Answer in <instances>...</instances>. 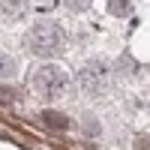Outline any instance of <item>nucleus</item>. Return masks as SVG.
Instances as JSON below:
<instances>
[{
	"label": "nucleus",
	"mask_w": 150,
	"mask_h": 150,
	"mask_svg": "<svg viewBox=\"0 0 150 150\" xmlns=\"http://www.w3.org/2000/svg\"><path fill=\"white\" fill-rule=\"evenodd\" d=\"M63 45H66V36L54 21H36L24 33V51L33 57H57L66 51Z\"/></svg>",
	"instance_id": "obj_1"
},
{
	"label": "nucleus",
	"mask_w": 150,
	"mask_h": 150,
	"mask_svg": "<svg viewBox=\"0 0 150 150\" xmlns=\"http://www.w3.org/2000/svg\"><path fill=\"white\" fill-rule=\"evenodd\" d=\"M30 87H33V93L39 96V99H60V96H66L69 90V75L66 69H60L57 63H45L33 72V78H30Z\"/></svg>",
	"instance_id": "obj_2"
},
{
	"label": "nucleus",
	"mask_w": 150,
	"mask_h": 150,
	"mask_svg": "<svg viewBox=\"0 0 150 150\" xmlns=\"http://www.w3.org/2000/svg\"><path fill=\"white\" fill-rule=\"evenodd\" d=\"M108 81H111V66L105 60H87V63L78 69V87L87 93V96H102L108 90Z\"/></svg>",
	"instance_id": "obj_3"
},
{
	"label": "nucleus",
	"mask_w": 150,
	"mask_h": 150,
	"mask_svg": "<svg viewBox=\"0 0 150 150\" xmlns=\"http://www.w3.org/2000/svg\"><path fill=\"white\" fill-rule=\"evenodd\" d=\"M138 60H135L132 54H120L117 57V63H114V69H111V75H117V78H135L138 75Z\"/></svg>",
	"instance_id": "obj_4"
},
{
	"label": "nucleus",
	"mask_w": 150,
	"mask_h": 150,
	"mask_svg": "<svg viewBox=\"0 0 150 150\" xmlns=\"http://www.w3.org/2000/svg\"><path fill=\"white\" fill-rule=\"evenodd\" d=\"M39 120L45 123L48 129H54V132H66L72 123H69V117L66 114H60V111H42L39 114Z\"/></svg>",
	"instance_id": "obj_5"
},
{
	"label": "nucleus",
	"mask_w": 150,
	"mask_h": 150,
	"mask_svg": "<svg viewBox=\"0 0 150 150\" xmlns=\"http://www.w3.org/2000/svg\"><path fill=\"white\" fill-rule=\"evenodd\" d=\"M15 75H18V60L6 51H0V78H15Z\"/></svg>",
	"instance_id": "obj_6"
},
{
	"label": "nucleus",
	"mask_w": 150,
	"mask_h": 150,
	"mask_svg": "<svg viewBox=\"0 0 150 150\" xmlns=\"http://www.w3.org/2000/svg\"><path fill=\"white\" fill-rule=\"evenodd\" d=\"M0 12H3L6 18H12V21H18L24 15V3L21 0H0Z\"/></svg>",
	"instance_id": "obj_7"
},
{
	"label": "nucleus",
	"mask_w": 150,
	"mask_h": 150,
	"mask_svg": "<svg viewBox=\"0 0 150 150\" xmlns=\"http://www.w3.org/2000/svg\"><path fill=\"white\" fill-rule=\"evenodd\" d=\"M108 12H111V15H117V18H126L129 12H132V3H129V0H111V3H108Z\"/></svg>",
	"instance_id": "obj_8"
},
{
	"label": "nucleus",
	"mask_w": 150,
	"mask_h": 150,
	"mask_svg": "<svg viewBox=\"0 0 150 150\" xmlns=\"http://www.w3.org/2000/svg\"><path fill=\"white\" fill-rule=\"evenodd\" d=\"M81 132L90 135V138H96V135H102V123H99L96 117H84L81 120Z\"/></svg>",
	"instance_id": "obj_9"
},
{
	"label": "nucleus",
	"mask_w": 150,
	"mask_h": 150,
	"mask_svg": "<svg viewBox=\"0 0 150 150\" xmlns=\"http://www.w3.org/2000/svg\"><path fill=\"white\" fill-rule=\"evenodd\" d=\"M21 99V93L15 90V87H0V102H6V105H15Z\"/></svg>",
	"instance_id": "obj_10"
},
{
	"label": "nucleus",
	"mask_w": 150,
	"mask_h": 150,
	"mask_svg": "<svg viewBox=\"0 0 150 150\" xmlns=\"http://www.w3.org/2000/svg\"><path fill=\"white\" fill-rule=\"evenodd\" d=\"M90 3H93V0H66L69 12H87V9H90Z\"/></svg>",
	"instance_id": "obj_11"
},
{
	"label": "nucleus",
	"mask_w": 150,
	"mask_h": 150,
	"mask_svg": "<svg viewBox=\"0 0 150 150\" xmlns=\"http://www.w3.org/2000/svg\"><path fill=\"white\" fill-rule=\"evenodd\" d=\"M132 150H150V135H138L135 138V147Z\"/></svg>",
	"instance_id": "obj_12"
},
{
	"label": "nucleus",
	"mask_w": 150,
	"mask_h": 150,
	"mask_svg": "<svg viewBox=\"0 0 150 150\" xmlns=\"http://www.w3.org/2000/svg\"><path fill=\"white\" fill-rule=\"evenodd\" d=\"M144 108L150 111V87H147V90H144Z\"/></svg>",
	"instance_id": "obj_13"
}]
</instances>
